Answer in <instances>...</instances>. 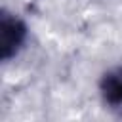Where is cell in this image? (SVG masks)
<instances>
[{"label": "cell", "mask_w": 122, "mask_h": 122, "mask_svg": "<svg viewBox=\"0 0 122 122\" xmlns=\"http://www.w3.org/2000/svg\"><path fill=\"white\" fill-rule=\"evenodd\" d=\"M25 40H27V25L19 17L4 10L0 13V59L10 61L13 55H17Z\"/></svg>", "instance_id": "cell-1"}, {"label": "cell", "mask_w": 122, "mask_h": 122, "mask_svg": "<svg viewBox=\"0 0 122 122\" xmlns=\"http://www.w3.org/2000/svg\"><path fill=\"white\" fill-rule=\"evenodd\" d=\"M99 93L109 109L122 112V65H116L103 72L99 80Z\"/></svg>", "instance_id": "cell-2"}]
</instances>
